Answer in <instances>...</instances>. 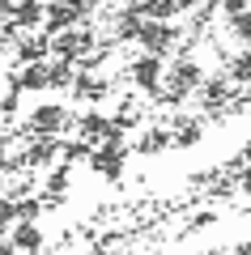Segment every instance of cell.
Wrapping results in <instances>:
<instances>
[{
    "mask_svg": "<svg viewBox=\"0 0 251 255\" xmlns=\"http://www.w3.org/2000/svg\"><path fill=\"white\" fill-rule=\"evenodd\" d=\"M124 162H128L124 132H115L111 140H102V145L90 153V170H94V174H102V179H119V174H124Z\"/></svg>",
    "mask_w": 251,
    "mask_h": 255,
    "instance_id": "1",
    "label": "cell"
},
{
    "mask_svg": "<svg viewBox=\"0 0 251 255\" xmlns=\"http://www.w3.org/2000/svg\"><path fill=\"white\" fill-rule=\"evenodd\" d=\"M64 124H68V111L55 107V102H43V107L30 111V119H26V136H60Z\"/></svg>",
    "mask_w": 251,
    "mask_h": 255,
    "instance_id": "2",
    "label": "cell"
},
{
    "mask_svg": "<svg viewBox=\"0 0 251 255\" xmlns=\"http://www.w3.org/2000/svg\"><path fill=\"white\" fill-rule=\"evenodd\" d=\"M85 21H90V13L77 9L72 0H51V4H47V17H43V30L47 34H60V30H77V26H85Z\"/></svg>",
    "mask_w": 251,
    "mask_h": 255,
    "instance_id": "3",
    "label": "cell"
},
{
    "mask_svg": "<svg viewBox=\"0 0 251 255\" xmlns=\"http://www.w3.org/2000/svg\"><path fill=\"white\" fill-rule=\"evenodd\" d=\"M132 81H136V90H145V94H158L162 90V77H166V64H162V55H153V51H145V55H136L132 60Z\"/></svg>",
    "mask_w": 251,
    "mask_h": 255,
    "instance_id": "4",
    "label": "cell"
},
{
    "mask_svg": "<svg viewBox=\"0 0 251 255\" xmlns=\"http://www.w3.org/2000/svg\"><path fill=\"white\" fill-rule=\"evenodd\" d=\"M230 102H239V85L230 77H205L200 81V107L205 111H222Z\"/></svg>",
    "mask_w": 251,
    "mask_h": 255,
    "instance_id": "5",
    "label": "cell"
},
{
    "mask_svg": "<svg viewBox=\"0 0 251 255\" xmlns=\"http://www.w3.org/2000/svg\"><path fill=\"white\" fill-rule=\"evenodd\" d=\"M136 43H141L145 51H153V55H166L175 43H179V30H175L171 21H145V30H141Z\"/></svg>",
    "mask_w": 251,
    "mask_h": 255,
    "instance_id": "6",
    "label": "cell"
},
{
    "mask_svg": "<svg viewBox=\"0 0 251 255\" xmlns=\"http://www.w3.org/2000/svg\"><path fill=\"white\" fill-rule=\"evenodd\" d=\"M145 4H128L124 13L115 17V38L119 43H132V38H141V30H145Z\"/></svg>",
    "mask_w": 251,
    "mask_h": 255,
    "instance_id": "7",
    "label": "cell"
},
{
    "mask_svg": "<svg viewBox=\"0 0 251 255\" xmlns=\"http://www.w3.org/2000/svg\"><path fill=\"white\" fill-rule=\"evenodd\" d=\"M47 51H51V34H47V30H43V34H30V30H26V34L17 38V60L21 64H43Z\"/></svg>",
    "mask_w": 251,
    "mask_h": 255,
    "instance_id": "8",
    "label": "cell"
},
{
    "mask_svg": "<svg viewBox=\"0 0 251 255\" xmlns=\"http://www.w3.org/2000/svg\"><path fill=\"white\" fill-rule=\"evenodd\" d=\"M60 157V140L55 136H34V145L26 149V170H43Z\"/></svg>",
    "mask_w": 251,
    "mask_h": 255,
    "instance_id": "9",
    "label": "cell"
},
{
    "mask_svg": "<svg viewBox=\"0 0 251 255\" xmlns=\"http://www.w3.org/2000/svg\"><path fill=\"white\" fill-rule=\"evenodd\" d=\"M72 98H81V102H102L111 94V85L102 81V77H94V73H77V81H72Z\"/></svg>",
    "mask_w": 251,
    "mask_h": 255,
    "instance_id": "10",
    "label": "cell"
},
{
    "mask_svg": "<svg viewBox=\"0 0 251 255\" xmlns=\"http://www.w3.org/2000/svg\"><path fill=\"white\" fill-rule=\"evenodd\" d=\"M77 128H81V136H85V140H98V145H102V140H111V136H115V124H111L107 115H98V111H90V115H81V119H77Z\"/></svg>",
    "mask_w": 251,
    "mask_h": 255,
    "instance_id": "11",
    "label": "cell"
},
{
    "mask_svg": "<svg viewBox=\"0 0 251 255\" xmlns=\"http://www.w3.org/2000/svg\"><path fill=\"white\" fill-rule=\"evenodd\" d=\"M166 81L183 85V90H200V81H205V73H200V64L192 60V55H183V60H175V68H171V77H166Z\"/></svg>",
    "mask_w": 251,
    "mask_h": 255,
    "instance_id": "12",
    "label": "cell"
},
{
    "mask_svg": "<svg viewBox=\"0 0 251 255\" xmlns=\"http://www.w3.org/2000/svg\"><path fill=\"white\" fill-rule=\"evenodd\" d=\"M51 55L55 60H81V30H60V34H51Z\"/></svg>",
    "mask_w": 251,
    "mask_h": 255,
    "instance_id": "13",
    "label": "cell"
},
{
    "mask_svg": "<svg viewBox=\"0 0 251 255\" xmlns=\"http://www.w3.org/2000/svg\"><path fill=\"white\" fill-rule=\"evenodd\" d=\"M9 85H17L21 94L26 90H47V64H26L21 73H9Z\"/></svg>",
    "mask_w": 251,
    "mask_h": 255,
    "instance_id": "14",
    "label": "cell"
},
{
    "mask_svg": "<svg viewBox=\"0 0 251 255\" xmlns=\"http://www.w3.org/2000/svg\"><path fill=\"white\" fill-rule=\"evenodd\" d=\"M43 17H47V4H43V0H17V9H13V21H17L21 30L43 26Z\"/></svg>",
    "mask_w": 251,
    "mask_h": 255,
    "instance_id": "15",
    "label": "cell"
},
{
    "mask_svg": "<svg viewBox=\"0 0 251 255\" xmlns=\"http://www.w3.org/2000/svg\"><path fill=\"white\" fill-rule=\"evenodd\" d=\"M72 81H77V64L72 60L47 64V90H72Z\"/></svg>",
    "mask_w": 251,
    "mask_h": 255,
    "instance_id": "16",
    "label": "cell"
},
{
    "mask_svg": "<svg viewBox=\"0 0 251 255\" xmlns=\"http://www.w3.org/2000/svg\"><path fill=\"white\" fill-rule=\"evenodd\" d=\"M13 247H17V251H26V255L43 251V234H38L34 221H17V230H13Z\"/></svg>",
    "mask_w": 251,
    "mask_h": 255,
    "instance_id": "17",
    "label": "cell"
},
{
    "mask_svg": "<svg viewBox=\"0 0 251 255\" xmlns=\"http://www.w3.org/2000/svg\"><path fill=\"white\" fill-rule=\"evenodd\" d=\"M171 136H175V145H179V149H188V145H196V140L205 136V124H200L196 115H183L179 124H175V132H171Z\"/></svg>",
    "mask_w": 251,
    "mask_h": 255,
    "instance_id": "18",
    "label": "cell"
},
{
    "mask_svg": "<svg viewBox=\"0 0 251 255\" xmlns=\"http://www.w3.org/2000/svg\"><path fill=\"white\" fill-rule=\"evenodd\" d=\"M175 136L166 132V128H153V132H145L141 140H136V153H162V149H171Z\"/></svg>",
    "mask_w": 251,
    "mask_h": 255,
    "instance_id": "19",
    "label": "cell"
},
{
    "mask_svg": "<svg viewBox=\"0 0 251 255\" xmlns=\"http://www.w3.org/2000/svg\"><path fill=\"white\" fill-rule=\"evenodd\" d=\"M141 4H145V17L149 21H171L175 13H183L179 0H141Z\"/></svg>",
    "mask_w": 251,
    "mask_h": 255,
    "instance_id": "20",
    "label": "cell"
},
{
    "mask_svg": "<svg viewBox=\"0 0 251 255\" xmlns=\"http://www.w3.org/2000/svg\"><path fill=\"white\" fill-rule=\"evenodd\" d=\"M234 85H251V51H234L230 55V68H226Z\"/></svg>",
    "mask_w": 251,
    "mask_h": 255,
    "instance_id": "21",
    "label": "cell"
},
{
    "mask_svg": "<svg viewBox=\"0 0 251 255\" xmlns=\"http://www.w3.org/2000/svg\"><path fill=\"white\" fill-rule=\"evenodd\" d=\"M90 153H94V149H90V140H85V136H81V140H60V157H64V162H90Z\"/></svg>",
    "mask_w": 251,
    "mask_h": 255,
    "instance_id": "22",
    "label": "cell"
},
{
    "mask_svg": "<svg viewBox=\"0 0 251 255\" xmlns=\"http://www.w3.org/2000/svg\"><path fill=\"white\" fill-rule=\"evenodd\" d=\"M230 34H234V38H243V43H251V9L230 13Z\"/></svg>",
    "mask_w": 251,
    "mask_h": 255,
    "instance_id": "23",
    "label": "cell"
},
{
    "mask_svg": "<svg viewBox=\"0 0 251 255\" xmlns=\"http://www.w3.org/2000/svg\"><path fill=\"white\" fill-rule=\"evenodd\" d=\"M47 191H51V196H64V191H68V162L47 174Z\"/></svg>",
    "mask_w": 251,
    "mask_h": 255,
    "instance_id": "24",
    "label": "cell"
},
{
    "mask_svg": "<svg viewBox=\"0 0 251 255\" xmlns=\"http://www.w3.org/2000/svg\"><path fill=\"white\" fill-rule=\"evenodd\" d=\"M17 111H21V90H17V85H9V90H4V98H0V115L13 119Z\"/></svg>",
    "mask_w": 251,
    "mask_h": 255,
    "instance_id": "25",
    "label": "cell"
},
{
    "mask_svg": "<svg viewBox=\"0 0 251 255\" xmlns=\"http://www.w3.org/2000/svg\"><path fill=\"white\" fill-rule=\"evenodd\" d=\"M153 98H158V102H166V107H179V102L188 98V90L171 81V85H166V90H158V94H153Z\"/></svg>",
    "mask_w": 251,
    "mask_h": 255,
    "instance_id": "26",
    "label": "cell"
},
{
    "mask_svg": "<svg viewBox=\"0 0 251 255\" xmlns=\"http://www.w3.org/2000/svg\"><path fill=\"white\" fill-rule=\"evenodd\" d=\"M38 213H43V200H34V196H26V200H17V221H34Z\"/></svg>",
    "mask_w": 251,
    "mask_h": 255,
    "instance_id": "27",
    "label": "cell"
},
{
    "mask_svg": "<svg viewBox=\"0 0 251 255\" xmlns=\"http://www.w3.org/2000/svg\"><path fill=\"white\" fill-rule=\"evenodd\" d=\"M13 221H17V200H9V196H4V200H0V234H4Z\"/></svg>",
    "mask_w": 251,
    "mask_h": 255,
    "instance_id": "28",
    "label": "cell"
},
{
    "mask_svg": "<svg viewBox=\"0 0 251 255\" xmlns=\"http://www.w3.org/2000/svg\"><path fill=\"white\" fill-rule=\"evenodd\" d=\"M111 124H115V132H128V128L136 124V111H132V107H124V111H119L115 119H111Z\"/></svg>",
    "mask_w": 251,
    "mask_h": 255,
    "instance_id": "29",
    "label": "cell"
},
{
    "mask_svg": "<svg viewBox=\"0 0 251 255\" xmlns=\"http://www.w3.org/2000/svg\"><path fill=\"white\" fill-rule=\"evenodd\" d=\"M222 9H226V17H230V13H239V9H251V0H222Z\"/></svg>",
    "mask_w": 251,
    "mask_h": 255,
    "instance_id": "30",
    "label": "cell"
},
{
    "mask_svg": "<svg viewBox=\"0 0 251 255\" xmlns=\"http://www.w3.org/2000/svg\"><path fill=\"white\" fill-rule=\"evenodd\" d=\"M9 162V136H4V132H0V166Z\"/></svg>",
    "mask_w": 251,
    "mask_h": 255,
    "instance_id": "31",
    "label": "cell"
},
{
    "mask_svg": "<svg viewBox=\"0 0 251 255\" xmlns=\"http://www.w3.org/2000/svg\"><path fill=\"white\" fill-rule=\"evenodd\" d=\"M72 4H77V9H85V13H94V9L102 4V0H72Z\"/></svg>",
    "mask_w": 251,
    "mask_h": 255,
    "instance_id": "32",
    "label": "cell"
},
{
    "mask_svg": "<svg viewBox=\"0 0 251 255\" xmlns=\"http://www.w3.org/2000/svg\"><path fill=\"white\" fill-rule=\"evenodd\" d=\"M0 255H17V247H13V238H0Z\"/></svg>",
    "mask_w": 251,
    "mask_h": 255,
    "instance_id": "33",
    "label": "cell"
},
{
    "mask_svg": "<svg viewBox=\"0 0 251 255\" xmlns=\"http://www.w3.org/2000/svg\"><path fill=\"white\" fill-rule=\"evenodd\" d=\"M234 255H251V243H239V247H234Z\"/></svg>",
    "mask_w": 251,
    "mask_h": 255,
    "instance_id": "34",
    "label": "cell"
},
{
    "mask_svg": "<svg viewBox=\"0 0 251 255\" xmlns=\"http://www.w3.org/2000/svg\"><path fill=\"white\" fill-rule=\"evenodd\" d=\"M243 187H247V191H251V170H243Z\"/></svg>",
    "mask_w": 251,
    "mask_h": 255,
    "instance_id": "35",
    "label": "cell"
},
{
    "mask_svg": "<svg viewBox=\"0 0 251 255\" xmlns=\"http://www.w3.org/2000/svg\"><path fill=\"white\" fill-rule=\"evenodd\" d=\"M90 255H102V251H98V247H94V251H90Z\"/></svg>",
    "mask_w": 251,
    "mask_h": 255,
    "instance_id": "36",
    "label": "cell"
}]
</instances>
